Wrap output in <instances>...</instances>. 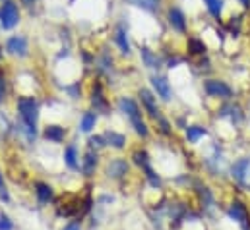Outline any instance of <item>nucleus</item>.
<instances>
[{
  "instance_id": "f3484780",
  "label": "nucleus",
  "mask_w": 250,
  "mask_h": 230,
  "mask_svg": "<svg viewBox=\"0 0 250 230\" xmlns=\"http://www.w3.org/2000/svg\"><path fill=\"white\" fill-rule=\"evenodd\" d=\"M64 163H66V167L72 169V171L78 169V151H76L74 145H70V147L64 151Z\"/></svg>"
},
{
  "instance_id": "f257e3e1",
  "label": "nucleus",
  "mask_w": 250,
  "mask_h": 230,
  "mask_svg": "<svg viewBox=\"0 0 250 230\" xmlns=\"http://www.w3.org/2000/svg\"><path fill=\"white\" fill-rule=\"evenodd\" d=\"M119 107H121V111L128 115L130 118V122H132V126H134V130H136V134L138 135H142V137H146L149 132H147V126L144 124V120H142V113H140V109H138V105L132 101V99H121V103H119Z\"/></svg>"
},
{
  "instance_id": "9d476101",
  "label": "nucleus",
  "mask_w": 250,
  "mask_h": 230,
  "mask_svg": "<svg viewBox=\"0 0 250 230\" xmlns=\"http://www.w3.org/2000/svg\"><path fill=\"white\" fill-rule=\"evenodd\" d=\"M35 195H37L39 203L45 205V203H49L53 199V188L49 184H45V182H37L35 184Z\"/></svg>"
},
{
  "instance_id": "4be33fe9",
  "label": "nucleus",
  "mask_w": 250,
  "mask_h": 230,
  "mask_svg": "<svg viewBox=\"0 0 250 230\" xmlns=\"http://www.w3.org/2000/svg\"><path fill=\"white\" fill-rule=\"evenodd\" d=\"M208 10L211 12V16H219L221 14V8H223V0H204Z\"/></svg>"
},
{
  "instance_id": "20e7f679",
  "label": "nucleus",
  "mask_w": 250,
  "mask_h": 230,
  "mask_svg": "<svg viewBox=\"0 0 250 230\" xmlns=\"http://www.w3.org/2000/svg\"><path fill=\"white\" fill-rule=\"evenodd\" d=\"M18 21H20V14H18L16 4L6 2V4L0 8V23H2V27H4V29H12Z\"/></svg>"
},
{
  "instance_id": "39448f33",
  "label": "nucleus",
  "mask_w": 250,
  "mask_h": 230,
  "mask_svg": "<svg viewBox=\"0 0 250 230\" xmlns=\"http://www.w3.org/2000/svg\"><path fill=\"white\" fill-rule=\"evenodd\" d=\"M134 161H136V165L138 167H142L144 171H146V176L149 178V182L157 188L161 182H159V178L155 176V172H153V169H151V165H149V157H147V153L146 151H136L134 153Z\"/></svg>"
},
{
  "instance_id": "b1692460",
  "label": "nucleus",
  "mask_w": 250,
  "mask_h": 230,
  "mask_svg": "<svg viewBox=\"0 0 250 230\" xmlns=\"http://www.w3.org/2000/svg\"><path fill=\"white\" fill-rule=\"evenodd\" d=\"M10 132V122H8V118L0 113V137L2 135H6Z\"/></svg>"
},
{
  "instance_id": "0eeeda50",
  "label": "nucleus",
  "mask_w": 250,
  "mask_h": 230,
  "mask_svg": "<svg viewBox=\"0 0 250 230\" xmlns=\"http://www.w3.org/2000/svg\"><path fill=\"white\" fill-rule=\"evenodd\" d=\"M107 176H111V178H123L126 172H128V163H126L125 159H115V161H111L109 165H107Z\"/></svg>"
},
{
  "instance_id": "2eb2a0df",
  "label": "nucleus",
  "mask_w": 250,
  "mask_h": 230,
  "mask_svg": "<svg viewBox=\"0 0 250 230\" xmlns=\"http://www.w3.org/2000/svg\"><path fill=\"white\" fill-rule=\"evenodd\" d=\"M169 21H171V25H173L177 31H185V29H187L185 16H183V12L177 10V8H173V10L169 12Z\"/></svg>"
},
{
  "instance_id": "bb28decb",
  "label": "nucleus",
  "mask_w": 250,
  "mask_h": 230,
  "mask_svg": "<svg viewBox=\"0 0 250 230\" xmlns=\"http://www.w3.org/2000/svg\"><path fill=\"white\" fill-rule=\"evenodd\" d=\"M0 199H2V201H8V199H10V193H8V190H6V184H4V180H2V174H0Z\"/></svg>"
},
{
  "instance_id": "5701e85b",
  "label": "nucleus",
  "mask_w": 250,
  "mask_h": 230,
  "mask_svg": "<svg viewBox=\"0 0 250 230\" xmlns=\"http://www.w3.org/2000/svg\"><path fill=\"white\" fill-rule=\"evenodd\" d=\"M130 2L140 6V8H146V10H155L159 4V0H130Z\"/></svg>"
},
{
  "instance_id": "9b49d317",
  "label": "nucleus",
  "mask_w": 250,
  "mask_h": 230,
  "mask_svg": "<svg viewBox=\"0 0 250 230\" xmlns=\"http://www.w3.org/2000/svg\"><path fill=\"white\" fill-rule=\"evenodd\" d=\"M140 97H142V103H144V107L147 109V113L151 116H155V118H159V111H157V107H155L153 95H151L147 89H142V91H140Z\"/></svg>"
},
{
  "instance_id": "393cba45",
  "label": "nucleus",
  "mask_w": 250,
  "mask_h": 230,
  "mask_svg": "<svg viewBox=\"0 0 250 230\" xmlns=\"http://www.w3.org/2000/svg\"><path fill=\"white\" fill-rule=\"evenodd\" d=\"M12 229H14L12 221L6 215H0V230H12Z\"/></svg>"
},
{
  "instance_id": "a878e982",
  "label": "nucleus",
  "mask_w": 250,
  "mask_h": 230,
  "mask_svg": "<svg viewBox=\"0 0 250 230\" xmlns=\"http://www.w3.org/2000/svg\"><path fill=\"white\" fill-rule=\"evenodd\" d=\"M190 49H192V53H194V55L204 53V45H202L200 41H196V39H192V41H190Z\"/></svg>"
},
{
  "instance_id": "6e6552de",
  "label": "nucleus",
  "mask_w": 250,
  "mask_h": 230,
  "mask_svg": "<svg viewBox=\"0 0 250 230\" xmlns=\"http://www.w3.org/2000/svg\"><path fill=\"white\" fill-rule=\"evenodd\" d=\"M151 83H153V87H155V91L159 93L161 99H165V101L171 99V83L167 81V77L155 76V77H151Z\"/></svg>"
},
{
  "instance_id": "f03ea898",
  "label": "nucleus",
  "mask_w": 250,
  "mask_h": 230,
  "mask_svg": "<svg viewBox=\"0 0 250 230\" xmlns=\"http://www.w3.org/2000/svg\"><path fill=\"white\" fill-rule=\"evenodd\" d=\"M18 111L20 116L23 120V124H27L29 128H35L37 124V116H39V109H37V103L29 97H23L18 101Z\"/></svg>"
},
{
  "instance_id": "cd10ccee",
  "label": "nucleus",
  "mask_w": 250,
  "mask_h": 230,
  "mask_svg": "<svg viewBox=\"0 0 250 230\" xmlns=\"http://www.w3.org/2000/svg\"><path fill=\"white\" fill-rule=\"evenodd\" d=\"M82 229V225H80V221H74V223H70V225H66L62 230H80Z\"/></svg>"
},
{
  "instance_id": "423d86ee",
  "label": "nucleus",
  "mask_w": 250,
  "mask_h": 230,
  "mask_svg": "<svg viewBox=\"0 0 250 230\" xmlns=\"http://www.w3.org/2000/svg\"><path fill=\"white\" fill-rule=\"evenodd\" d=\"M204 87H206V91H208L211 97H223V99H227V97H231V93H233L227 83L217 81V79H208Z\"/></svg>"
},
{
  "instance_id": "a211bd4d",
  "label": "nucleus",
  "mask_w": 250,
  "mask_h": 230,
  "mask_svg": "<svg viewBox=\"0 0 250 230\" xmlns=\"http://www.w3.org/2000/svg\"><path fill=\"white\" fill-rule=\"evenodd\" d=\"M208 134V130L206 128H202V126H188L187 128V139L190 143H196L200 137H204Z\"/></svg>"
},
{
  "instance_id": "f8f14e48",
  "label": "nucleus",
  "mask_w": 250,
  "mask_h": 230,
  "mask_svg": "<svg viewBox=\"0 0 250 230\" xmlns=\"http://www.w3.org/2000/svg\"><path fill=\"white\" fill-rule=\"evenodd\" d=\"M250 169V159H241L233 165V176L239 180V182H245L247 180V174Z\"/></svg>"
},
{
  "instance_id": "c85d7f7f",
  "label": "nucleus",
  "mask_w": 250,
  "mask_h": 230,
  "mask_svg": "<svg viewBox=\"0 0 250 230\" xmlns=\"http://www.w3.org/2000/svg\"><path fill=\"white\" fill-rule=\"evenodd\" d=\"M4 93H6V89H4V81L0 79V101L4 99Z\"/></svg>"
},
{
  "instance_id": "7c9ffc66",
  "label": "nucleus",
  "mask_w": 250,
  "mask_h": 230,
  "mask_svg": "<svg viewBox=\"0 0 250 230\" xmlns=\"http://www.w3.org/2000/svg\"><path fill=\"white\" fill-rule=\"evenodd\" d=\"M23 2H25V4H31V2H33V0H23Z\"/></svg>"
},
{
  "instance_id": "4468645a",
  "label": "nucleus",
  "mask_w": 250,
  "mask_h": 230,
  "mask_svg": "<svg viewBox=\"0 0 250 230\" xmlns=\"http://www.w3.org/2000/svg\"><path fill=\"white\" fill-rule=\"evenodd\" d=\"M95 165H97V153L93 149H89L85 153V159H83V165H82V171L85 176H91L93 171H95Z\"/></svg>"
},
{
  "instance_id": "dca6fc26",
  "label": "nucleus",
  "mask_w": 250,
  "mask_h": 230,
  "mask_svg": "<svg viewBox=\"0 0 250 230\" xmlns=\"http://www.w3.org/2000/svg\"><path fill=\"white\" fill-rule=\"evenodd\" d=\"M103 137H105V143H107V145H113V147H117V149L125 147V143H126L125 135H123V134H117V132H107Z\"/></svg>"
},
{
  "instance_id": "ddd939ff",
  "label": "nucleus",
  "mask_w": 250,
  "mask_h": 230,
  "mask_svg": "<svg viewBox=\"0 0 250 230\" xmlns=\"http://www.w3.org/2000/svg\"><path fill=\"white\" fill-rule=\"evenodd\" d=\"M64 135H66V130L62 126H47L45 128V137L49 141H53V143H61L64 139Z\"/></svg>"
},
{
  "instance_id": "aec40b11",
  "label": "nucleus",
  "mask_w": 250,
  "mask_h": 230,
  "mask_svg": "<svg viewBox=\"0 0 250 230\" xmlns=\"http://www.w3.org/2000/svg\"><path fill=\"white\" fill-rule=\"evenodd\" d=\"M95 122H97V116L93 113H85L83 118H82V130L83 132H91L95 128Z\"/></svg>"
},
{
  "instance_id": "c756f323",
  "label": "nucleus",
  "mask_w": 250,
  "mask_h": 230,
  "mask_svg": "<svg viewBox=\"0 0 250 230\" xmlns=\"http://www.w3.org/2000/svg\"><path fill=\"white\" fill-rule=\"evenodd\" d=\"M241 2H243L245 6H249V4H250V0H241Z\"/></svg>"
},
{
  "instance_id": "412c9836",
  "label": "nucleus",
  "mask_w": 250,
  "mask_h": 230,
  "mask_svg": "<svg viewBox=\"0 0 250 230\" xmlns=\"http://www.w3.org/2000/svg\"><path fill=\"white\" fill-rule=\"evenodd\" d=\"M142 58H144L147 68H157L159 66V58L155 57V55H151L149 49H142Z\"/></svg>"
},
{
  "instance_id": "6ab92c4d",
  "label": "nucleus",
  "mask_w": 250,
  "mask_h": 230,
  "mask_svg": "<svg viewBox=\"0 0 250 230\" xmlns=\"http://www.w3.org/2000/svg\"><path fill=\"white\" fill-rule=\"evenodd\" d=\"M115 41H117V45H119L121 53H125V55L130 53V43H128V37H126L125 27H119V31H117V35H115Z\"/></svg>"
},
{
  "instance_id": "1a4fd4ad",
  "label": "nucleus",
  "mask_w": 250,
  "mask_h": 230,
  "mask_svg": "<svg viewBox=\"0 0 250 230\" xmlns=\"http://www.w3.org/2000/svg\"><path fill=\"white\" fill-rule=\"evenodd\" d=\"M8 51L12 53V55H18V57H25L27 55V41L23 39V37H12L10 41H8Z\"/></svg>"
},
{
  "instance_id": "7ed1b4c3",
  "label": "nucleus",
  "mask_w": 250,
  "mask_h": 230,
  "mask_svg": "<svg viewBox=\"0 0 250 230\" xmlns=\"http://www.w3.org/2000/svg\"><path fill=\"white\" fill-rule=\"evenodd\" d=\"M227 215L233 223H237L243 230H250V213L243 201H233L227 209Z\"/></svg>"
}]
</instances>
